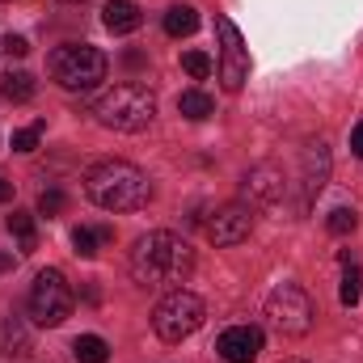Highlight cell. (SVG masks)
I'll return each mask as SVG.
<instances>
[{"mask_svg":"<svg viewBox=\"0 0 363 363\" xmlns=\"http://www.w3.org/2000/svg\"><path fill=\"white\" fill-rule=\"evenodd\" d=\"M64 4H85V0H64Z\"/></svg>","mask_w":363,"mask_h":363,"instance_id":"cell-29","label":"cell"},{"mask_svg":"<svg viewBox=\"0 0 363 363\" xmlns=\"http://www.w3.org/2000/svg\"><path fill=\"white\" fill-rule=\"evenodd\" d=\"M89 114L106 131L135 135V131H144L157 118V97H152V89H144V85H114V89L93 97Z\"/></svg>","mask_w":363,"mask_h":363,"instance_id":"cell-3","label":"cell"},{"mask_svg":"<svg viewBox=\"0 0 363 363\" xmlns=\"http://www.w3.org/2000/svg\"><path fill=\"white\" fill-rule=\"evenodd\" d=\"M194 271V250L182 241L178 233H144L131 250V274L144 287H182Z\"/></svg>","mask_w":363,"mask_h":363,"instance_id":"cell-1","label":"cell"},{"mask_svg":"<svg viewBox=\"0 0 363 363\" xmlns=\"http://www.w3.org/2000/svg\"><path fill=\"white\" fill-rule=\"evenodd\" d=\"M9 233L17 237L21 254H30V250L38 245V228H34V216H30V211H13V216H9Z\"/></svg>","mask_w":363,"mask_h":363,"instance_id":"cell-17","label":"cell"},{"mask_svg":"<svg viewBox=\"0 0 363 363\" xmlns=\"http://www.w3.org/2000/svg\"><path fill=\"white\" fill-rule=\"evenodd\" d=\"M283 190H287V178H283V169L271 165V161H262V165H254V169L245 174V194H250V203H258V207L279 203Z\"/></svg>","mask_w":363,"mask_h":363,"instance_id":"cell-11","label":"cell"},{"mask_svg":"<svg viewBox=\"0 0 363 363\" xmlns=\"http://www.w3.org/2000/svg\"><path fill=\"white\" fill-rule=\"evenodd\" d=\"M203 317H207L203 300H199L194 291H186V287H174V291L152 308V330H157L161 342H186V338L203 325Z\"/></svg>","mask_w":363,"mask_h":363,"instance_id":"cell-5","label":"cell"},{"mask_svg":"<svg viewBox=\"0 0 363 363\" xmlns=\"http://www.w3.org/2000/svg\"><path fill=\"white\" fill-rule=\"evenodd\" d=\"M4 51H9L13 60H21V55H30V43H26L21 34H9V38H4Z\"/></svg>","mask_w":363,"mask_h":363,"instance_id":"cell-26","label":"cell"},{"mask_svg":"<svg viewBox=\"0 0 363 363\" xmlns=\"http://www.w3.org/2000/svg\"><path fill=\"white\" fill-rule=\"evenodd\" d=\"M140 21H144V13H140L135 0H110V4L101 9V26H106L110 34H135Z\"/></svg>","mask_w":363,"mask_h":363,"instance_id":"cell-12","label":"cell"},{"mask_svg":"<svg viewBox=\"0 0 363 363\" xmlns=\"http://www.w3.org/2000/svg\"><path fill=\"white\" fill-rule=\"evenodd\" d=\"M313 317H317V308H313L308 291L296 287V283H279L271 296H267V321H271V330H279L283 338L308 334L313 330Z\"/></svg>","mask_w":363,"mask_h":363,"instance_id":"cell-6","label":"cell"},{"mask_svg":"<svg viewBox=\"0 0 363 363\" xmlns=\"http://www.w3.org/2000/svg\"><path fill=\"white\" fill-rule=\"evenodd\" d=\"M0 93H4L9 101H30V97H34V77H30V72H9L4 85H0Z\"/></svg>","mask_w":363,"mask_h":363,"instance_id":"cell-20","label":"cell"},{"mask_svg":"<svg viewBox=\"0 0 363 363\" xmlns=\"http://www.w3.org/2000/svg\"><path fill=\"white\" fill-rule=\"evenodd\" d=\"M85 194L101 211H140L152 199V182L131 161H97L85 174Z\"/></svg>","mask_w":363,"mask_h":363,"instance_id":"cell-2","label":"cell"},{"mask_svg":"<svg viewBox=\"0 0 363 363\" xmlns=\"http://www.w3.org/2000/svg\"><path fill=\"white\" fill-rule=\"evenodd\" d=\"M0 355H9V359L30 355V330H26V321L17 313L13 317H0Z\"/></svg>","mask_w":363,"mask_h":363,"instance_id":"cell-13","label":"cell"},{"mask_svg":"<svg viewBox=\"0 0 363 363\" xmlns=\"http://www.w3.org/2000/svg\"><path fill=\"white\" fill-rule=\"evenodd\" d=\"M199 224H203V237L211 245H241L250 237V228H254V216L241 203H224V207L199 216Z\"/></svg>","mask_w":363,"mask_h":363,"instance_id":"cell-9","label":"cell"},{"mask_svg":"<svg viewBox=\"0 0 363 363\" xmlns=\"http://www.w3.org/2000/svg\"><path fill=\"white\" fill-rule=\"evenodd\" d=\"M72 355H77V363H106L110 359V347H106V338H97V334H81V338L72 342Z\"/></svg>","mask_w":363,"mask_h":363,"instance_id":"cell-18","label":"cell"},{"mask_svg":"<svg viewBox=\"0 0 363 363\" xmlns=\"http://www.w3.org/2000/svg\"><path fill=\"white\" fill-rule=\"evenodd\" d=\"M199 30V13L190 9V4H174L169 13H165V34L169 38H186V34H194Z\"/></svg>","mask_w":363,"mask_h":363,"instance_id":"cell-16","label":"cell"},{"mask_svg":"<svg viewBox=\"0 0 363 363\" xmlns=\"http://www.w3.org/2000/svg\"><path fill=\"white\" fill-rule=\"evenodd\" d=\"M178 110L190 118V123H203V118H211V114H216V101H211L203 89H186L178 97Z\"/></svg>","mask_w":363,"mask_h":363,"instance_id":"cell-15","label":"cell"},{"mask_svg":"<svg viewBox=\"0 0 363 363\" xmlns=\"http://www.w3.org/2000/svg\"><path fill=\"white\" fill-rule=\"evenodd\" d=\"M110 237H114L110 228H97V233H93V228H77V233H72V245H77L81 258H97V245L110 241Z\"/></svg>","mask_w":363,"mask_h":363,"instance_id":"cell-19","label":"cell"},{"mask_svg":"<svg viewBox=\"0 0 363 363\" xmlns=\"http://www.w3.org/2000/svg\"><path fill=\"white\" fill-rule=\"evenodd\" d=\"M106 55L89 47V43H64V47H55L51 51V60H47V72H51V81L60 85V89H72V93H85L93 89L97 81H106Z\"/></svg>","mask_w":363,"mask_h":363,"instance_id":"cell-4","label":"cell"},{"mask_svg":"<svg viewBox=\"0 0 363 363\" xmlns=\"http://www.w3.org/2000/svg\"><path fill=\"white\" fill-rule=\"evenodd\" d=\"M351 152L363 161V123H355V127H351Z\"/></svg>","mask_w":363,"mask_h":363,"instance_id":"cell-27","label":"cell"},{"mask_svg":"<svg viewBox=\"0 0 363 363\" xmlns=\"http://www.w3.org/2000/svg\"><path fill=\"white\" fill-rule=\"evenodd\" d=\"M9 199H13V182L0 178V203H9Z\"/></svg>","mask_w":363,"mask_h":363,"instance_id":"cell-28","label":"cell"},{"mask_svg":"<svg viewBox=\"0 0 363 363\" xmlns=\"http://www.w3.org/2000/svg\"><path fill=\"white\" fill-rule=\"evenodd\" d=\"M325 228H330L334 237H347V233L359 228V211H355V207H334L330 220H325Z\"/></svg>","mask_w":363,"mask_h":363,"instance_id":"cell-21","label":"cell"},{"mask_svg":"<svg viewBox=\"0 0 363 363\" xmlns=\"http://www.w3.org/2000/svg\"><path fill=\"white\" fill-rule=\"evenodd\" d=\"M308 174H304V203H313L317 194H321V186H325V174H330V152H325V144H308Z\"/></svg>","mask_w":363,"mask_h":363,"instance_id":"cell-14","label":"cell"},{"mask_svg":"<svg viewBox=\"0 0 363 363\" xmlns=\"http://www.w3.org/2000/svg\"><path fill=\"white\" fill-rule=\"evenodd\" d=\"M43 127H47V123H34V127L13 131V152H34V148H38V140H43Z\"/></svg>","mask_w":363,"mask_h":363,"instance_id":"cell-25","label":"cell"},{"mask_svg":"<svg viewBox=\"0 0 363 363\" xmlns=\"http://www.w3.org/2000/svg\"><path fill=\"white\" fill-rule=\"evenodd\" d=\"M182 68L194 77V81H203V77H211V68H216V60L207 55V51H186L182 55Z\"/></svg>","mask_w":363,"mask_h":363,"instance_id":"cell-23","label":"cell"},{"mask_svg":"<svg viewBox=\"0 0 363 363\" xmlns=\"http://www.w3.org/2000/svg\"><path fill=\"white\" fill-rule=\"evenodd\" d=\"M64 211H68V194H64V190H43V194H38V216L55 220V216H64Z\"/></svg>","mask_w":363,"mask_h":363,"instance_id":"cell-24","label":"cell"},{"mask_svg":"<svg viewBox=\"0 0 363 363\" xmlns=\"http://www.w3.org/2000/svg\"><path fill=\"white\" fill-rule=\"evenodd\" d=\"M216 34H220V85L228 93H237L250 77V51H245V38L237 30L233 17H216Z\"/></svg>","mask_w":363,"mask_h":363,"instance_id":"cell-8","label":"cell"},{"mask_svg":"<svg viewBox=\"0 0 363 363\" xmlns=\"http://www.w3.org/2000/svg\"><path fill=\"white\" fill-rule=\"evenodd\" d=\"M363 296V271L359 267H347V274H342V287H338V300L347 304V308H355Z\"/></svg>","mask_w":363,"mask_h":363,"instance_id":"cell-22","label":"cell"},{"mask_svg":"<svg viewBox=\"0 0 363 363\" xmlns=\"http://www.w3.org/2000/svg\"><path fill=\"white\" fill-rule=\"evenodd\" d=\"M72 304H77V296H72L64 271H38L34 274V287H30V317H34L38 325H47V330L64 325V321L72 317Z\"/></svg>","mask_w":363,"mask_h":363,"instance_id":"cell-7","label":"cell"},{"mask_svg":"<svg viewBox=\"0 0 363 363\" xmlns=\"http://www.w3.org/2000/svg\"><path fill=\"white\" fill-rule=\"evenodd\" d=\"M262 330L258 325H228L220 338H216V355L224 363H254L262 355Z\"/></svg>","mask_w":363,"mask_h":363,"instance_id":"cell-10","label":"cell"},{"mask_svg":"<svg viewBox=\"0 0 363 363\" xmlns=\"http://www.w3.org/2000/svg\"><path fill=\"white\" fill-rule=\"evenodd\" d=\"M283 363H304V359H283Z\"/></svg>","mask_w":363,"mask_h":363,"instance_id":"cell-30","label":"cell"}]
</instances>
